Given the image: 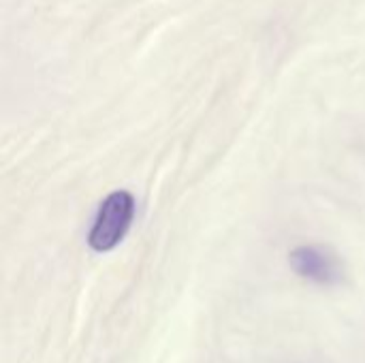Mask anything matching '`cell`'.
<instances>
[{
	"instance_id": "6da1fadb",
	"label": "cell",
	"mask_w": 365,
	"mask_h": 363,
	"mask_svg": "<svg viewBox=\"0 0 365 363\" xmlns=\"http://www.w3.org/2000/svg\"><path fill=\"white\" fill-rule=\"evenodd\" d=\"M135 216V199L126 190H115L111 193L103 203L96 214V220L92 225V231L88 235V244L96 252H107L115 248Z\"/></svg>"
},
{
	"instance_id": "7a4b0ae2",
	"label": "cell",
	"mask_w": 365,
	"mask_h": 363,
	"mask_svg": "<svg viewBox=\"0 0 365 363\" xmlns=\"http://www.w3.org/2000/svg\"><path fill=\"white\" fill-rule=\"evenodd\" d=\"M291 267L302 276L319 285H331L338 280L336 261L317 246H299L289 257Z\"/></svg>"
}]
</instances>
